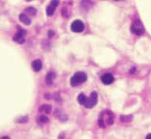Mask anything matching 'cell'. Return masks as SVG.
I'll return each mask as SVG.
<instances>
[{"mask_svg": "<svg viewBox=\"0 0 151 139\" xmlns=\"http://www.w3.org/2000/svg\"><path fill=\"white\" fill-rule=\"evenodd\" d=\"M78 101L79 104L84 106L86 108H93L97 104L98 101V94L96 92H93L91 94V96L89 98L86 97L84 94L81 93L78 95Z\"/></svg>", "mask_w": 151, "mask_h": 139, "instance_id": "cell-1", "label": "cell"}, {"mask_svg": "<svg viewBox=\"0 0 151 139\" xmlns=\"http://www.w3.org/2000/svg\"><path fill=\"white\" fill-rule=\"evenodd\" d=\"M25 36H26V31L24 29L19 28L13 37V40L18 44H23L25 42Z\"/></svg>", "mask_w": 151, "mask_h": 139, "instance_id": "cell-6", "label": "cell"}, {"mask_svg": "<svg viewBox=\"0 0 151 139\" xmlns=\"http://www.w3.org/2000/svg\"><path fill=\"white\" fill-rule=\"evenodd\" d=\"M39 110L40 111L43 112V113H50L52 111V107L50 105H48V104H43V105L40 107Z\"/></svg>", "mask_w": 151, "mask_h": 139, "instance_id": "cell-14", "label": "cell"}, {"mask_svg": "<svg viewBox=\"0 0 151 139\" xmlns=\"http://www.w3.org/2000/svg\"><path fill=\"white\" fill-rule=\"evenodd\" d=\"M81 9L84 10H90L93 6L92 0H82L81 2Z\"/></svg>", "mask_w": 151, "mask_h": 139, "instance_id": "cell-11", "label": "cell"}, {"mask_svg": "<svg viewBox=\"0 0 151 139\" xmlns=\"http://www.w3.org/2000/svg\"><path fill=\"white\" fill-rule=\"evenodd\" d=\"M131 31L134 34L137 36H140L144 34V26L143 25L142 22L140 20H136L133 22V24L131 26Z\"/></svg>", "mask_w": 151, "mask_h": 139, "instance_id": "cell-4", "label": "cell"}, {"mask_svg": "<svg viewBox=\"0 0 151 139\" xmlns=\"http://www.w3.org/2000/svg\"><path fill=\"white\" fill-rule=\"evenodd\" d=\"M59 4V0H52L48 7L46 8V12L48 16H52L55 12V9Z\"/></svg>", "mask_w": 151, "mask_h": 139, "instance_id": "cell-7", "label": "cell"}, {"mask_svg": "<svg viewBox=\"0 0 151 139\" xmlns=\"http://www.w3.org/2000/svg\"><path fill=\"white\" fill-rule=\"evenodd\" d=\"M114 80H115V79H114L113 75L111 73H105L101 76L102 83L104 85H106V86L112 84Z\"/></svg>", "mask_w": 151, "mask_h": 139, "instance_id": "cell-8", "label": "cell"}, {"mask_svg": "<svg viewBox=\"0 0 151 139\" xmlns=\"http://www.w3.org/2000/svg\"><path fill=\"white\" fill-rule=\"evenodd\" d=\"M55 116L56 117L57 119L59 120L62 122H66L68 119V116L64 113V112H62L61 110H55Z\"/></svg>", "mask_w": 151, "mask_h": 139, "instance_id": "cell-9", "label": "cell"}, {"mask_svg": "<svg viewBox=\"0 0 151 139\" xmlns=\"http://www.w3.org/2000/svg\"><path fill=\"white\" fill-rule=\"evenodd\" d=\"M32 68L34 70V71L35 72H39V71H41V69H42V67H43V64H42V62H41L40 60H34V61L32 62Z\"/></svg>", "mask_w": 151, "mask_h": 139, "instance_id": "cell-10", "label": "cell"}, {"mask_svg": "<svg viewBox=\"0 0 151 139\" xmlns=\"http://www.w3.org/2000/svg\"><path fill=\"white\" fill-rule=\"evenodd\" d=\"M55 79V73L52 72H50L47 73L45 78V81L48 86H51L53 83V79Z\"/></svg>", "mask_w": 151, "mask_h": 139, "instance_id": "cell-13", "label": "cell"}, {"mask_svg": "<svg viewBox=\"0 0 151 139\" xmlns=\"http://www.w3.org/2000/svg\"><path fill=\"white\" fill-rule=\"evenodd\" d=\"M27 121H28V117L27 116H22V117H20V118H18L17 120H15V122L19 123H27Z\"/></svg>", "mask_w": 151, "mask_h": 139, "instance_id": "cell-16", "label": "cell"}, {"mask_svg": "<svg viewBox=\"0 0 151 139\" xmlns=\"http://www.w3.org/2000/svg\"><path fill=\"white\" fill-rule=\"evenodd\" d=\"M146 138H147V139H151V134H149L147 135V137H146Z\"/></svg>", "mask_w": 151, "mask_h": 139, "instance_id": "cell-18", "label": "cell"}, {"mask_svg": "<svg viewBox=\"0 0 151 139\" xmlns=\"http://www.w3.org/2000/svg\"><path fill=\"white\" fill-rule=\"evenodd\" d=\"M25 14L28 16H34L37 14V9L34 7H29L25 9Z\"/></svg>", "mask_w": 151, "mask_h": 139, "instance_id": "cell-15", "label": "cell"}, {"mask_svg": "<svg viewBox=\"0 0 151 139\" xmlns=\"http://www.w3.org/2000/svg\"><path fill=\"white\" fill-rule=\"evenodd\" d=\"M116 1H122V0H116Z\"/></svg>", "mask_w": 151, "mask_h": 139, "instance_id": "cell-19", "label": "cell"}, {"mask_svg": "<svg viewBox=\"0 0 151 139\" xmlns=\"http://www.w3.org/2000/svg\"><path fill=\"white\" fill-rule=\"evenodd\" d=\"M113 123L114 115L111 111L104 110L99 116L98 124H99V126L102 129H106L107 127L110 126L113 124Z\"/></svg>", "mask_w": 151, "mask_h": 139, "instance_id": "cell-2", "label": "cell"}, {"mask_svg": "<svg viewBox=\"0 0 151 139\" xmlns=\"http://www.w3.org/2000/svg\"><path fill=\"white\" fill-rule=\"evenodd\" d=\"M19 20L22 21L24 24H25L26 26H29L31 24V19L29 18V16L27 15L25 13L23 14H21L19 16Z\"/></svg>", "mask_w": 151, "mask_h": 139, "instance_id": "cell-12", "label": "cell"}, {"mask_svg": "<svg viewBox=\"0 0 151 139\" xmlns=\"http://www.w3.org/2000/svg\"><path fill=\"white\" fill-rule=\"evenodd\" d=\"M39 120L41 122V123H47L49 121V118L46 116H40Z\"/></svg>", "mask_w": 151, "mask_h": 139, "instance_id": "cell-17", "label": "cell"}, {"mask_svg": "<svg viewBox=\"0 0 151 139\" xmlns=\"http://www.w3.org/2000/svg\"><path fill=\"white\" fill-rule=\"evenodd\" d=\"M87 79V74L84 72H77L70 79V84L71 86L77 87L85 83Z\"/></svg>", "mask_w": 151, "mask_h": 139, "instance_id": "cell-3", "label": "cell"}, {"mask_svg": "<svg viewBox=\"0 0 151 139\" xmlns=\"http://www.w3.org/2000/svg\"><path fill=\"white\" fill-rule=\"evenodd\" d=\"M71 30L74 33H82L84 30V24L81 20H75L71 23Z\"/></svg>", "mask_w": 151, "mask_h": 139, "instance_id": "cell-5", "label": "cell"}]
</instances>
